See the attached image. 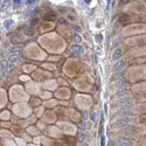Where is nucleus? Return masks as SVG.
Segmentation results:
<instances>
[{
	"instance_id": "nucleus-1",
	"label": "nucleus",
	"mask_w": 146,
	"mask_h": 146,
	"mask_svg": "<svg viewBox=\"0 0 146 146\" xmlns=\"http://www.w3.org/2000/svg\"><path fill=\"white\" fill-rule=\"evenodd\" d=\"M133 113H135V108H131V106H124L118 111V115L120 117H129Z\"/></svg>"
},
{
	"instance_id": "nucleus-2",
	"label": "nucleus",
	"mask_w": 146,
	"mask_h": 146,
	"mask_svg": "<svg viewBox=\"0 0 146 146\" xmlns=\"http://www.w3.org/2000/svg\"><path fill=\"white\" fill-rule=\"evenodd\" d=\"M130 123V118L129 117H120L118 120H116L115 123V127L120 129V127H126Z\"/></svg>"
},
{
	"instance_id": "nucleus-3",
	"label": "nucleus",
	"mask_w": 146,
	"mask_h": 146,
	"mask_svg": "<svg viewBox=\"0 0 146 146\" xmlns=\"http://www.w3.org/2000/svg\"><path fill=\"white\" fill-rule=\"evenodd\" d=\"M115 145L116 146H130V140L124 137H119L115 140Z\"/></svg>"
},
{
	"instance_id": "nucleus-4",
	"label": "nucleus",
	"mask_w": 146,
	"mask_h": 146,
	"mask_svg": "<svg viewBox=\"0 0 146 146\" xmlns=\"http://www.w3.org/2000/svg\"><path fill=\"white\" fill-rule=\"evenodd\" d=\"M124 68H125V61L120 60V61H118L115 65H113L112 70H113V73H120L122 70H124Z\"/></svg>"
},
{
	"instance_id": "nucleus-5",
	"label": "nucleus",
	"mask_w": 146,
	"mask_h": 146,
	"mask_svg": "<svg viewBox=\"0 0 146 146\" xmlns=\"http://www.w3.org/2000/svg\"><path fill=\"white\" fill-rule=\"evenodd\" d=\"M83 53V48L81 46H74L73 47V53H71V56H78L80 54Z\"/></svg>"
},
{
	"instance_id": "nucleus-6",
	"label": "nucleus",
	"mask_w": 146,
	"mask_h": 146,
	"mask_svg": "<svg viewBox=\"0 0 146 146\" xmlns=\"http://www.w3.org/2000/svg\"><path fill=\"white\" fill-rule=\"evenodd\" d=\"M120 57H122V50H120V49L115 50V53L112 54V60L117 61V60H119Z\"/></svg>"
},
{
	"instance_id": "nucleus-7",
	"label": "nucleus",
	"mask_w": 146,
	"mask_h": 146,
	"mask_svg": "<svg viewBox=\"0 0 146 146\" xmlns=\"http://www.w3.org/2000/svg\"><path fill=\"white\" fill-rule=\"evenodd\" d=\"M13 25H14V21H13V20H11V19L6 20V21H5V23H4V26H5V28H6V29L12 28V27H13Z\"/></svg>"
},
{
	"instance_id": "nucleus-8",
	"label": "nucleus",
	"mask_w": 146,
	"mask_h": 146,
	"mask_svg": "<svg viewBox=\"0 0 146 146\" xmlns=\"http://www.w3.org/2000/svg\"><path fill=\"white\" fill-rule=\"evenodd\" d=\"M127 102H129V98H127V97H119V99L117 100V104H118V105H125Z\"/></svg>"
},
{
	"instance_id": "nucleus-9",
	"label": "nucleus",
	"mask_w": 146,
	"mask_h": 146,
	"mask_svg": "<svg viewBox=\"0 0 146 146\" xmlns=\"http://www.w3.org/2000/svg\"><path fill=\"white\" fill-rule=\"evenodd\" d=\"M7 68H8L7 61H0V70H1V71H5V70H7Z\"/></svg>"
},
{
	"instance_id": "nucleus-10",
	"label": "nucleus",
	"mask_w": 146,
	"mask_h": 146,
	"mask_svg": "<svg viewBox=\"0 0 146 146\" xmlns=\"http://www.w3.org/2000/svg\"><path fill=\"white\" fill-rule=\"evenodd\" d=\"M55 18H56V15H55L53 12H49V13H47L46 15H45V19L46 20H54Z\"/></svg>"
},
{
	"instance_id": "nucleus-11",
	"label": "nucleus",
	"mask_w": 146,
	"mask_h": 146,
	"mask_svg": "<svg viewBox=\"0 0 146 146\" xmlns=\"http://www.w3.org/2000/svg\"><path fill=\"white\" fill-rule=\"evenodd\" d=\"M25 34L29 35V36H33V35L35 34V32L33 31V28H32V27H27L26 29H25Z\"/></svg>"
},
{
	"instance_id": "nucleus-12",
	"label": "nucleus",
	"mask_w": 146,
	"mask_h": 146,
	"mask_svg": "<svg viewBox=\"0 0 146 146\" xmlns=\"http://www.w3.org/2000/svg\"><path fill=\"white\" fill-rule=\"evenodd\" d=\"M18 57H19V54H13L11 57H9V62H11V63H14V62L18 60Z\"/></svg>"
},
{
	"instance_id": "nucleus-13",
	"label": "nucleus",
	"mask_w": 146,
	"mask_h": 146,
	"mask_svg": "<svg viewBox=\"0 0 146 146\" xmlns=\"http://www.w3.org/2000/svg\"><path fill=\"white\" fill-rule=\"evenodd\" d=\"M125 82H126V81H125L124 78H119L118 82H117V87H118V88H122V87L125 84Z\"/></svg>"
},
{
	"instance_id": "nucleus-14",
	"label": "nucleus",
	"mask_w": 146,
	"mask_h": 146,
	"mask_svg": "<svg viewBox=\"0 0 146 146\" xmlns=\"http://www.w3.org/2000/svg\"><path fill=\"white\" fill-rule=\"evenodd\" d=\"M74 40H75V42H77V43H80L82 41V38L78 34H75V36H74Z\"/></svg>"
},
{
	"instance_id": "nucleus-15",
	"label": "nucleus",
	"mask_w": 146,
	"mask_h": 146,
	"mask_svg": "<svg viewBox=\"0 0 146 146\" xmlns=\"http://www.w3.org/2000/svg\"><path fill=\"white\" fill-rule=\"evenodd\" d=\"M14 68H15V64H14V63H11V64H8L7 70L8 71H12V70H14Z\"/></svg>"
},
{
	"instance_id": "nucleus-16",
	"label": "nucleus",
	"mask_w": 146,
	"mask_h": 146,
	"mask_svg": "<svg viewBox=\"0 0 146 146\" xmlns=\"http://www.w3.org/2000/svg\"><path fill=\"white\" fill-rule=\"evenodd\" d=\"M90 118H91V120H94V122H95V120H96V119H97V116H96V113H95V112H92L91 115H90Z\"/></svg>"
},
{
	"instance_id": "nucleus-17",
	"label": "nucleus",
	"mask_w": 146,
	"mask_h": 146,
	"mask_svg": "<svg viewBox=\"0 0 146 146\" xmlns=\"http://www.w3.org/2000/svg\"><path fill=\"white\" fill-rule=\"evenodd\" d=\"M13 2H14V7H18V6H19L20 7V5H21V1H20V0H15V1H13Z\"/></svg>"
},
{
	"instance_id": "nucleus-18",
	"label": "nucleus",
	"mask_w": 146,
	"mask_h": 146,
	"mask_svg": "<svg viewBox=\"0 0 146 146\" xmlns=\"http://www.w3.org/2000/svg\"><path fill=\"white\" fill-rule=\"evenodd\" d=\"M100 146H105V137L102 136V138H100Z\"/></svg>"
},
{
	"instance_id": "nucleus-19",
	"label": "nucleus",
	"mask_w": 146,
	"mask_h": 146,
	"mask_svg": "<svg viewBox=\"0 0 146 146\" xmlns=\"http://www.w3.org/2000/svg\"><path fill=\"white\" fill-rule=\"evenodd\" d=\"M9 51H12V53H16V51H19V49H18L16 47H11V48H9Z\"/></svg>"
},
{
	"instance_id": "nucleus-20",
	"label": "nucleus",
	"mask_w": 146,
	"mask_h": 146,
	"mask_svg": "<svg viewBox=\"0 0 146 146\" xmlns=\"http://www.w3.org/2000/svg\"><path fill=\"white\" fill-rule=\"evenodd\" d=\"M58 21H60V23H63V25H68V21H67L65 19H63V18H61V19L58 20Z\"/></svg>"
},
{
	"instance_id": "nucleus-21",
	"label": "nucleus",
	"mask_w": 146,
	"mask_h": 146,
	"mask_svg": "<svg viewBox=\"0 0 146 146\" xmlns=\"http://www.w3.org/2000/svg\"><path fill=\"white\" fill-rule=\"evenodd\" d=\"M85 138H87V133H85V132H83V133L81 135V140H83V139H85Z\"/></svg>"
},
{
	"instance_id": "nucleus-22",
	"label": "nucleus",
	"mask_w": 146,
	"mask_h": 146,
	"mask_svg": "<svg viewBox=\"0 0 146 146\" xmlns=\"http://www.w3.org/2000/svg\"><path fill=\"white\" fill-rule=\"evenodd\" d=\"M36 1L35 0H29V1H27V5H34Z\"/></svg>"
},
{
	"instance_id": "nucleus-23",
	"label": "nucleus",
	"mask_w": 146,
	"mask_h": 146,
	"mask_svg": "<svg viewBox=\"0 0 146 146\" xmlns=\"http://www.w3.org/2000/svg\"><path fill=\"white\" fill-rule=\"evenodd\" d=\"M74 28L76 29V32H81V27L80 26H74Z\"/></svg>"
},
{
	"instance_id": "nucleus-24",
	"label": "nucleus",
	"mask_w": 146,
	"mask_h": 146,
	"mask_svg": "<svg viewBox=\"0 0 146 146\" xmlns=\"http://www.w3.org/2000/svg\"><path fill=\"white\" fill-rule=\"evenodd\" d=\"M38 21H39V19H33V20H32V25H35Z\"/></svg>"
},
{
	"instance_id": "nucleus-25",
	"label": "nucleus",
	"mask_w": 146,
	"mask_h": 146,
	"mask_svg": "<svg viewBox=\"0 0 146 146\" xmlns=\"http://www.w3.org/2000/svg\"><path fill=\"white\" fill-rule=\"evenodd\" d=\"M4 75H5V73H4V71H1V70H0V77H4Z\"/></svg>"
},
{
	"instance_id": "nucleus-26",
	"label": "nucleus",
	"mask_w": 146,
	"mask_h": 146,
	"mask_svg": "<svg viewBox=\"0 0 146 146\" xmlns=\"http://www.w3.org/2000/svg\"><path fill=\"white\" fill-rule=\"evenodd\" d=\"M80 146H88V145H87V144H81Z\"/></svg>"
}]
</instances>
